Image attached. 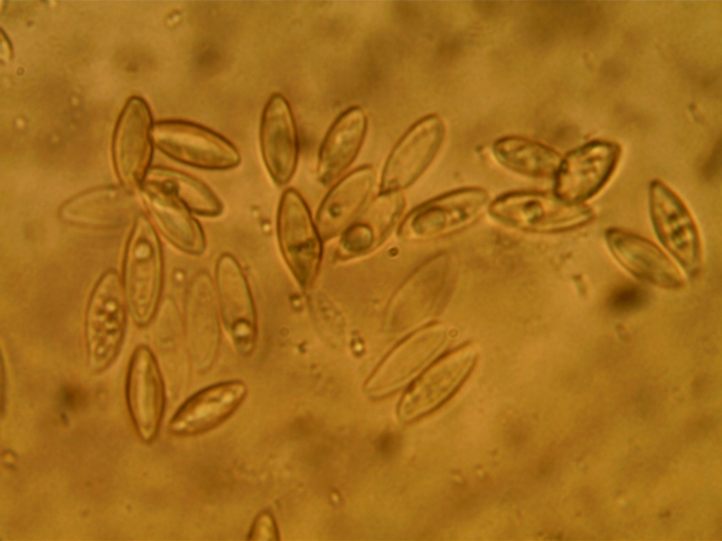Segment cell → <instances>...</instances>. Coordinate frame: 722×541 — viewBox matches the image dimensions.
<instances>
[{"instance_id": "obj_22", "label": "cell", "mask_w": 722, "mask_h": 541, "mask_svg": "<svg viewBox=\"0 0 722 541\" xmlns=\"http://www.w3.org/2000/svg\"><path fill=\"white\" fill-rule=\"evenodd\" d=\"M367 130V116L359 106H351L337 117L319 150L316 173L321 184H331L350 166L362 148Z\"/></svg>"}, {"instance_id": "obj_8", "label": "cell", "mask_w": 722, "mask_h": 541, "mask_svg": "<svg viewBox=\"0 0 722 541\" xmlns=\"http://www.w3.org/2000/svg\"><path fill=\"white\" fill-rule=\"evenodd\" d=\"M649 207L656 235L685 271L696 273L702 262V244L695 219L680 197L666 183L653 180Z\"/></svg>"}, {"instance_id": "obj_11", "label": "cell", "mask_w": 722, "mask_h": 541, "mask_svg": "<svg viewBox=\"0 0 722 541\" xmlns=\"http://www.w3.org/2000/svg\"><path fill=\"white\" fill-rule=\"evenodd\" d=\"M478 352L467 344L436 360L410 385L398 406L403 422L413 421L449 399L474 368Z\"/></svg>"}, {"instance_id": "obj_20", "label": "cell", "mask_w": 722, "mask_h": 541, "mask_svg": "<svg viewBox=\"0 0 722 541\" xmlns=\"http://www.w3.org/2000/svg\"><path fill=\"white\" fill-rule=\"evenodd\" d=\"M376 181L374 168L364 165L335 182L320 203L315 216L324 242L340 235L360 213Z\"/></svg>"}, {"instance_id": "obj_14", "label": "cell", "mask_w": 722, "mask_h": 541, "mask_svg": "<svg viewBox=\"0 0 722 541\" xmlns=\"http://www.w3.org/2000/svg\"><path fill=\"white\" fill-rule=\"evenodd\" d=\"M620 155L613 143L594 141L570 152L562 158L556 173L554 194L572 204L595 195L612 175Z\"/></svg>"}, {"instance_id": "obj_5", "label": "cell", "mask_w": 722, "mask_h": 541, "mask_svg": "<svg viewBox=\"0 0 722 541\" xmlns=\"http://www.w3.org/2000/svg\"><path fill=\"white\" fill-rule=\"evenodd\" d=\"M491 216L499 222L522 231L551 233L584 225L593 218L592 209L584 204H572L554 193L513 192L489 204Z\"/></svg>"}, {"instance_id": "obj_19", "label": "cell", "mask_w": 722, "mask_h": 541, "mask_svg": "<svg viewBox=\"0 0 722 541\" xmlns=\"http://www.w3.org/2000/svg\"><path fill=\"white\" fill-rule=\"evenodd\" d=\"M140 194L147 210L162 236L176 249L191 256L202 255L206 238L193 213L172 193L143 179Z\"/></svg>"}, {"instance_id": "obj_2", "label": "cell", "mask_w": 722, "mask_h": 541, "mask_svg": "<svg viewBox=\"0 0 722 541\" xmlns=\"http://www.w3.org/2000/svg\"><path fill=\"white\" fill-rule=\"evenodd\" d=\"M127 311L121 278L115 270H106L90 293L85 315L87 363L91 371H105L118 356L123 342Z\"/></svg>"}, {"instance_id": "obj_26", "label": "cell", "mask_w": 722, "mask_h": 541, "mask_svg": "<svg viewBox=\"0 0 722 541\" xmlns=\"http://www.w3.org/2000/svg\"><path fill=\"white\" fill-rule=\"evenodd\" d=\"M645 292L634 285L621 286L611 294L610 308L618 313H628L641 307L646 300Z\"/></svg>"}, {"instance_id": "obj_16", "label": "cell", "mask_w": 722, "mask_h": 541, "mask_svg": "<svg viewBox=\"0 0 722 541\" xmlns=\"http://www.w3.org/2000/svg\"><path fill=\"white\" fill-rule=\"evenodd\" d=\"M246 385L239 380L217 383L193 394L172 416L169 431L188 437L209 431L231 416L244 402Z\"/></svg>"}, {"instance_id": "obj_6", "label": "cell", "mask_w": 722, "mask_h": 541, "mask_svg": "<svg viewBox=\"0 0 722 541\" xmlns=\"http://www.w3.org/2000/svg\"><path fill=\"white\" fill-rule=\"evenodd\" d=\"M157 149L183 164L209 170H228L240 161L238 149L219 134L198 124L167 120L153 125Z\"/></svg>"}, {"instance_id": "obj_15", "label": "cell", "mask_w": 722, "mask_h": 541, "mask_svg": "<svg viewBox=\"0 0 722 541\" xmlns=\"http://www.w3.org/2000/svg\"><path fill=\"white\" fill-rule=\"evenodd\" d=\"M259 139L262 160L269 176L276 185H286L297 168L299 142L290 106L279 93L273 94L264 105Z\"/></svg>"}, {"instance_id": "obj_21", "label": "cell", "mask_w": 722, "mask_h": 541, "mask_svg": "<svg viewBox=\"0 0 722 541\" xmlns=\"http://www.w3.org/2000/svg\"><path fill=\"white\" fill-rule=\"evenodd\" d=\"M447 332L443 326L432 325L400 344L377 368L367 385L373 396H381L403 385L444 345Z\"/></svg>"}, {"instance_id": "obj_17", "label": "cell", "mask_w": 722, "mask_h": 541, "mask_svg": "<svg viewBox=\"0 0 722 541\" xmlns=\"http://www.w3.org/2000/svg\"><path fill=\"white\" fill-rule=\"evenodd\" d=\"M405 207L403 192H379L339 235L336 256L351 259L376 250L399 223Z\"/></svg>"}, {"instance_id": "obj_24", "label": "cell", "mask_w": 722, "mask_h": 541, "mask_svg": "<svg viewBox=\"0 0 722 541\" xmlns=\"http://www.w3.org/2000/svg\"><path fill=\"white\" fill-rule=\"evenodd\" d=\"M496 160L506 168L530 177L555 176L562 158L553 149L536 141L510 136L493 146Z\"/></svg>"}, {"instance_id": "obj_25", "label": "cell", "mask_w": 722, "mask_h": 541, "mask_svg": "<svg viewBox=\"0 0 722 541\" xmlns=\"http://www.w3.org/2000/svg\"><path fill=\"white\" fill-rule=\"evenodd\" d=\"M144 179L166 189L182 201L193 213L215 217L223 211V204L216 193L198 178L167 167L149 169Z\"/></svg>"}, {"instance_id": "obj_23", "label": "cell", "mask_w": 722, "mask_h": 541, "mask_svg": "<svg viewBox=\"0 0 722 541\" xmlns=\"http://www.w3.org/2000/svg\"><path fill=\"white\" fill-rule=\"evenodd\" d=\"M133 196L124 188L104 186L81 192L60 209L66 223L94 228H118L126 224L135 213Z\"/></svg>"}, {"instance_id": "obj_12", "label": "cell", "mask_w": 722, "mask_h": 541, "mask_svg": "<svg viewBox=\"0 0 722 541\" xmlns=\"http://www.w3.org/2000/svg\"><path fill=\"white\" fill-rule=\"evenodd\" d=\"M126 402L140 438L150 442L156 437L165 409V386L157 358L145 345L133 351L126 381Z\"/></svg>"}, {"instance_id": "obj_3", "label": "cell", "mask_w": 722, "mask_h": 541, "mask_svg": "<svg viewBox=\"0 0 722 541\" xmlns=\"http://www.w3.org/2000/svg\"><path fill=\"white\" fill-rule=\"evenodd\" d=\"M489 196L481 187H465L433 197L412 209L397 228L405 243L440 239L475 223L488 209Z\"/></svg>"}, {"instance_id": "obj_27", "label": "cell", "mask_w": 722, "mask_h": 541, "mask_svg": "<svg viewBox=\"0 0 722 541\" xmlns=\"http://www.w3.org/2000/svg\"><path fill=\"white\" fill-rule=\"evenodd\" d=\"M249 540H277L279 531L275 520L267 511L260 512L255 518L249 530Z\"/></svg>"}, {"instance_id": "obj_10", "label": "cell", "mask_w": 722, "mask_h": 541, "mask_svg": "<svg viewBox=\"0 0 722 541\" xmlns=\"http://www.w3.org/2000/svg\"><path fill=\"white\" fill-rule=\"evenodd\" d=\"M445 135L444 123L436 114L426 116L411 125L385 161L379 192H403L413 185L436 158Z\"/></svg>"}, {"instance_id": "obj_7", "label": "cell", "mask_w": 722, "mask_h": 541, "mask_svg": "<svg viewBox=\"0 0 722 541\" xmlns=\"http://www.w3.org/2000/svg\"><path fill=\"white\" fill-rule=\"evenodd\" d=\"M214 285L221 325L236 352L248 356L257 337L256 308L245 273L231 254L217 259Z\"/></svg>"}, {"instance_id": "obj_1", "label": "cell", "mask_w": 722, "mask_h": 541, "mask_svg": "<svg viewBox=\"0 0 722 541\" xmlns=\"http://www.w3.org/2000/svg\"><path fill=\"white\" fill-rule=\"evenodd\" d=\"M121 281L133 323L140 328L148 325L160 304L164 258L157 233L145 216L139 215L135 220L125 250Z\"/></svg>"}, {"instance_id": "obj_4", "label": "cell", "mask_w": 722, "mask_h": 541, "mask_svg": "<svg viewBox=\"0 0 722 541\" xmlns=\"http://www.w3.org/2000/svg\"><path fill=\"white\" fill-rule=\"evenodd\" d=\"M276 232L288 269L300 287L309 288L320 268L324 240L308 206L295 189H286L280 197Z\"/></svg>"}, {"instance_id": "obj_13", "label": "cell", "mask_w": 722, "mask_h": 541, "mask_svg": "<svg viewBox=\"0 0 722 541\" xmlns=\"http://www.w3.org/2000/svg\"><path fill=\"white\" fill-rule=\"evenodd\" d=\"M152 128L145 101L137 97L130 99L118 118L112 148L116 175L127 188L140 187L150 168Z\"/></svg>"}, {"instance_id": "obj_18", "label": "cell", "mask_w": 722, "mask_h": 541, "mask_svg": "<svg viewBox=\"0 0 722 541\" xmlns=\"http://www.w3.org/2000/svg\"><path fill=\"white\" fill-rule=\"evenodd\" d=\"M605 240L616 260L639 279L665 289L683 285L679 268L651 241L616 228L606 232Z\"/></svg>"}, {"instance_id": "obj_9", "label": "cell", "mask_w": 722, "mask_h": 541, "mask_svg": "<svg viewBox=\"0 0 722 541\" xmlns=\"http://www.w3.org/2000/svg\"><path fill=\"white\" fill-rule=\"evenodd\" d=\"M191 366L207 371L214 363L221 343V318L214 282L204 270L188 283L182 317Z\"/></svg>"}]
</instances>
